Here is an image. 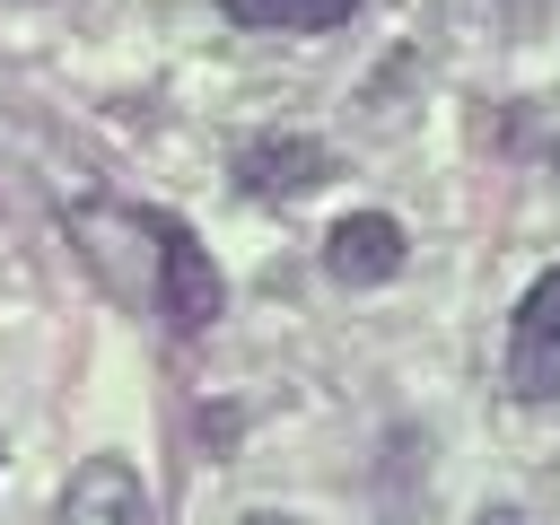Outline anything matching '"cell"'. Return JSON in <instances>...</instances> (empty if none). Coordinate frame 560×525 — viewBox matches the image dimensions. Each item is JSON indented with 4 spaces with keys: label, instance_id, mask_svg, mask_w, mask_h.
Instances as JSON below:
<instances>
[{
    "label": "cell",
    "instance_id": "obj_4",
    "mask_svg": "<svg viewBox=\"0 0 560 525\" xmlns=\"http://www.w3.org/2000/svg\"><path fill=\"white\" fill-rule=\"evenodd\" d=\"M324 271L350 280V289H376L402 271V219L394 210H350L332 236H324Z\"/></svg>",
    "mask_w": 560,
    "mask_h": 525
},
{
    "label": "cell",
    "instance_id": "obj_5",
    "mask_svg": "<svg viewBox=\"0 0 560 525\" xmlns=\"http://www.w3.org/2000/svg\"><path fill=\"white\" fill-rule=\"evenodd\" d=\"M61 525H149L140 472H131V464H114V455L79 464V481H70V499H61Z\"/></svg>",
    "mask_w": 560,
    "mask_h": 525
},
{
    "label": "cell",
    "instance_id": "obj_2",
    "mask_svg": "<svg viewBox=\"0 0 560 525\" xmlns=\"http://www.w3.org/2000/svg\"><path fill=\"white\" fill-rule=\"evenodd\" d=\"M149 236H158V306H166V324L175 332H210L219 306H228V289H219L201 236L184 219H149Z\"/></svg>",
    "mask_w": 560,
    "mask_h": 525
},
{
    "label": "cell",
    "instance_id": "obj_6",
    "mask_svg": "<svg viewBox=\"0 0 560 525\" xmlns=\"http://www.w3.org/2000/svg\"><path fill=\"white\" fill-rule=\"evenodd\" d=\"M236 26H254V35H324V26H341L359 0H219Z\"/></svg>",
    "mask_w": 560,
    "mask_h": 525
},
{
    "label": "cell",
    "instance_id": "obj_7",
    "mask_svg": "<svg viewBox=\"0 0 560 525\" xmlns=\"http://www.w3.org/2000/svg\"><path fill=\"white\" fill-rule=\"evenodd\" d=\"M472 525H516V516H508V508H481V516H472Z\"/></svg>",
    "mask_w": 560,
    "mask_h": 525
},
{
    "label": "cell",
    "instance_id": "obj_3",
    "mask_svg": "<svg viewBox=\"0 0 560 525\" xmlns=\"http://www.w3.org/2000/svg\"><path fill=\"white\" fill-rule=\"evenodd\" d=\"M324 175H332V149L306 140V131H262V140L236 149V184H245L254 201H298V192H315Z\"/></svg>",
    "mask_w": 560,
    "mask_h": 525
},
{
    "label": "cell",
    "instance_id": "obj_1",
    "mask_svg": "<svg viewBox=\"0 0 560 525\" xmlns=\"http://www.w3.org/2000/svg\"><path fill=\"white\" fill-rule=\"evenodd\" d=\"M508 394L516 402H560V262L516 298V324H508Z\"/></svg>",
    "mask_w": 560,
    "mask_h": 525
}]
</instances>
